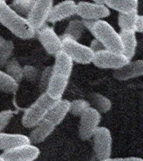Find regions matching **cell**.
<instances>
[{
	"mask_svg": "<svg viewBox=\"0 0 143 161\" xmlns=\"http://www.w3.org/2000/svg\"><path fill=\"white\" fill-rule=\"evenodd\" d=\"M0 24L20 39L28 40L36 36L35 30L27 19L13 10L5 0H0Z\"/></svg>",
	"mask_w": 143,
	"mask_h": 161,
	"instance_id": "6da1fadb",
	"label": "cell"
},
{
	"mask_svg": "<svg viewBox=\"0 0 143 161\" xmlns=\"http://www.w3.org/2000/svg\"><path fill=\"white\" fill-rule=\"evenodd\" d=\"M87 28L104 45L105 49L117 53H122V47L120 34L107 21L104 20L91 21L82 20Z\"/></svg>",
	"mask_w": 143,
	"mask_h": 161,
	"instance_id": "7a4b0ae2",
	"label": "cell"
},
{
	"mask_svg": "<svg viewBox=\"0 0 143 161\" xmlns=\"http://www.w3.org/2000/svg\"><path fill=\"white\" fill-rule=\"evenodd\" d=\"M60 38L63 51L72 58L74 63L82 65H87L92 63L94 53L89 46L63 34Z\"/></svg>",
	"mask_w": 143,
	"mask_h": 161,
	"instance_id": "3957f363",
	"label": "cell"
},
{
	"mask_svg": "<svg viewBox=\"0 0 143 161\" xmlns=\"http://www.w3.org/2000/svg\"><path fill=\"white\" fill-rule=\"evenodd\" d=\"M92 138L96 158L99 161H108L112 153V138L110 130L105 126H99Z\"/></svg>",
	"mask_w": 143,
	"mask_h": 161,
	"instance_id": "277c9868",
	"label": "cell"
},
{
	"mask_svg": "<svg viewBox=\"0 0 143 161\" xmlns=\"http://www.w3.org/2000/svg\"><path fill=\"white\" fill-rule=\"evenodd\" d=\"M78 126V135L83 141L91 139L97 129L100 126L101 119V113L89 107L80 116Z\"/></svg>",
	"mask_w": 143,
	"mask_h": 161,
	"instance_id": "5b68a950",
	"label": "cell"
},
{
	"mask_svg": "<svg viewBox=\"0 0 143 161\" xmlns=\"http://www.w3.org/2000/svg\"><path fill=\"white\" fill-rule=\"evenodd\" d=\"M130 61L122 53L105 49L94 53L92 63L97 68L116 70Z\"/></svg>",
	"mask_w": 143,
	"mask_h": 161,
	"instance_id": "8992f818",
	"label": "cell"
},
{
	"mask_svg": "<svg viewBox=\"0 0 143 161\" xmlns=\"http://www.w3.org/2000/svg\"><path fill=\"white\" fill-rule=\"evenodd\" d=\"M53 5V0H35L26 18L35 31L46 25Z\"/></svg>",
	"mask_w": 143,
	"mask_h": 161,
	"instance_id": "52a82bcc",
	"label": "cell"
},
{
	"mask_svg": "<svg viewBox=\"0 0 143 161\" xmlns=\"http://www.w3.org/2000/svg\"><path fill=\"white\" fill-rule=\"evenodd\" d=\"M110 14V8L105 4L89 1H80L77 3L76 15L82 20L91 21L104 20Z\"/></svg>",
	"mask_w": 143,
	"mask_h": 161,
	"instance_id": "ba28073f",
	"label": "cell"
},
{
	"mask_svg": "<svg viewBox=\"0 0 143 161\" xmlns=\"http://www.w3.org/2000/svg\"><path fill=\"white\" fill-rule=\"evenodd\" d=\"M36 36L46 52L52 56L62 50V43L54 29L47 24L36 31Z\"/></svg>",
	"mask_w": 143,
	"mask_h": 161,
	"instance_id": "9c48e42d",
	"label": "cell"
},
{
	"mask_svg": "<svg viewBox=\"0 0 143 161\" xmlns=\"http://www.w3.org/2000/svg\"><path fill=\"white\" fill-rule=\"evenodd\" d=\"M40 153L38 147L28 143L3 151L1 154L5 161H33L38 158Z\"/></svg>",
	"mask_w": 143,
	"mask_h": 161,
	"instance_id": "30bf717a",
	"label": "cell"
},
{
	"mask_svg": "<svg viewBox=\"0 0 143 161\" xmlns=\"http://www.w3.org/2000/svg\"><path fill=\"white\" fill-rule=\"evenodd\" d=\"M77 3L73 0H64L53 5L48 23L55 24L76 15Z\"/></svg>",
	"mask_w": 143,
	"mask_h": 161,
	"instance_id": "8fae6325",
	"label": "cell"
},
{
	"mask_svg": "<svg viewBox=\"0 0 143 161\" xmlns=\"http://www.w3.org/2000/svg\"><path fill=\"white\" fill-rule=\"evenodd\" d=\"M48 110L35 101L24 112L22 117V124L23 127L31 129L44 119Z\"/></svg>",
	"mask_w": 143,
	"mask_h": 161,
	"instance_id": "7c38bea8",
	"label": "cell"
},
{
	"mask_svg": "<svg viewBox=\"0 0 143 161\" xmlns=\"http://www.w3.org/2000/svg\"><path fill=\"white\" fill-rule=\"evenodd\" d=\"M143 75V59L130 61L114 70L113 76L119 81H126Z\"/></svg>",
	"mask_w": 143,
	"mask_h": 161,
	"instance_id": "4fadbf2b",
	"label": "cell"
},
{
	"mask_svg": "<svg viewBox=\"0 0 143 161\" xmlns=\"http://www.w3.org/2000/svg\"><path fill=\"white\" fill-rule=\"evenodd\" d=\"M56 126L45 118L38 125L33 127L28 138L30 143L36 146L44 142L55 130Z\"/></svg>",
	"mask_w": 143,
	"mask_h": 161,
	"instance_id": "5bb4252c",
	"label": "cell"
},
{
	"mask_svg": "<svg viewBox=\"0 0 143 161\" xmlns=\"http://www.w3.org/2000/svg\"><path fill=\"white\" fill-rule=\"evenodd\" d=\"M70 102L65 99H60L47 112L45 119L55 126L59 125L69 112Z\"/></svg>",
	"mask_w": 143,
	"mask_h": 161,
	"instance_id": "9a60e30c",
	"label": "cell"
},
{
	"mask_svg": "<svg viewBox=\"0 0 143 161\" xmlns=\"http://www.w3.org/2000/svg\"><path fill=\"white\" fill-rule=\"evenodd\" d=\"M69 79V78L66 76L53 73L46 93L55 100L62 99L68 86Z\"/></svg>",
	"mask_w": 143,
	"mask_h": 161,
	"instance_id": "2e32d148",
	"label": "cell"
},
{
	"mask_svg": "<svg viewBox=\"0 0 143 161\" xmlns=\"http://www.w3.org/2000/svg\"><path fill=\"white\" fill-rule=\"evenodd\" d=\"M30 143L28 136L20 134L0 133V150L6 151Z\"/></svg>",
	"mask_w": 143,
	"mask_h": 161,
	"instance_id": "e0dca14e",
	"label": "cell"
},
{
	"mask_svg": "<svg viewBox=\"0 0 143 161\" xmlns=\"http://www.w3.org/2000/svg\"><path fill=\"white\" fill-rule=\"evenodd\" d=\"M53 73L70 78L73 66V60L63 50L55 55Z\"/></svg>",
	"mask_w": 143,
	"mask_h": 161,
	"instance_id": "ac0fdd59",
	"label": "cell"
},
{
	"mask_svg": "<svg viewBox=\"0 0 143 161\" xmlns=\"http://www.w3.org/2000/svg\"><path fill=\"white\" fill-rule=\"evenodd\" d=\"M119 34L122 44V53L130 61L134 56L137 47L136 32L133 31H121Z\"/></svg>",
	"mask_w": 143,
	"mask_h": 161,
	"instance_id": "d6986e66",
	"label": "cell"
},
{
	"mask_svg": "<svg viewBox=\"0 0 143 161\" xmlns=\"http://www.w3.org/2000/svg\"><path fill=\"white\" fill-rule=\"evenodd\" d=\"M105 5L119 13H127L138 10V0H106Z\"/></svg>",
	"mask_w": 143,
	"mask_h": 161,
	"instance_id": "ffe728a7",
	"label": "cell"
},
{
	"mask_svg": "<svg viewBox=\"0 0 143 161\" xmlns=\"http://www.w3.org/2000/svg\"><path fill=\"white\" fill-rule=\"evenodd\" d=\"M88 101L91 107L101 114L109 112L112 107V103L110 99L100 93L91 94L89 96Z\"/></svg>",
	"mask_w": 143,
	"mask_h": 161,
	"instance_id": "44dd1931",
	"label": "cell"
},
{
	"mask_svg": "<svg viewBox=\"0 0 143 161\" xmlns=\"http://www.w3.org/2000/svg\"><path fill=\"white\" fill-rule=\"evenodd\" d=\"M138 15V10L127 13H119L118 15V25L121 31H135Z\"/></svg>",
	"mask_w": 143,
	"mask_h": 161,
	"instance_id": "7402d4cb",
	"label": "cell"
},
{
	"mask_svg": "<svg viewBox=\"0 0 143 161\" xmlns=\"http://www.w3.org/2000/svg\"><path fill=\"white\" fill-rule=\"evenodd\" d=\"M5 71L19 84L23 79V67L16 58H11L5 66Z\"/></svg>",
	"mask_w": 143,
	"mask_h": 161,
	"instance_id": "603a6c76",
	"label": "cell"
},
{
	"mask_svg": "<svg viewBox=\"0 0 143 161\" xmlns=\"http://www.w3.org/2000/svg\"><path fill=\"white\" fill-rule=\"evenodd\" d=\"M19 84L13 78L0 69V92L8 94L15 93L18 91Z\"/></svg>",
	"mask_w": 143,
	"mask_h": 161,
	"instance_id": "cb8c5ba5",
	"label": "cell"
},
{
	"mask_svg": "<svg viewBox=\"0 0 143 161\" xmlns=\"http://www.w3.org/2000/svg\"><path fill=\"white\" fill-rule=\"evenodd\" d=\"M85 26L82 20L74 19L68 23L63 35L68 36L72 39L78 41L83 34Z\"/></svg>",
	"mask_w": 143,
	"mask_h": 161,
	"instance_id": "d4e9b609",
	"label": "cell"
},
{
	"mask_svg": "<svg viewBox=\"0 0 143 161\" xmlns=\"http://www.w3.org/2000/svg\"><path fill=\"white\" fill-rule=\"evenodd\" d=\"M35 0H12L11 8L20 15L27 18Z\"/></svg>",
	"mask_w": 143,
	"mask_h": 161,
	"instance_id": "484cf974",
	"label": "cell"
},
{
	"mask_svg": "<svg viewBox=\"0 0 143 161\" xmlns=\"http://www.w3.org/2000/svg\"><path fill=\"white\" fill-rule=\"evenodd\" d=\"M15 46L11 40H6L0 47V69L5 68L8 61L12 58Z\"/></svg>",
	"mask_w": 143,
	"mask_h": 161,
	"instance_id": "4316f807",
	"label": "cell"
},
{
	"mask_svg": "<svg viewBox=\"0 0 143 161\" xmlns=\"http://www.w3.org/2000/svg\"><path fill=\"white\" fill-rule=\"evenodd\" d=\"M91 107L89 102L84 99H75L70 102L69 113L75 117H80Z\"/></svg>",
	"mask_w": 143,
	"mask_h": 161,
	"instance_id": "83f0119b",
	"label": "cell"
},
{
	"mask_svg": "<svg viewBox=\"0 0 143 161\" xmlns=\"http://www.w3.org/2000/svg\"><path fill=\"white\" fill-rule=\"evenodd\" d=\"M53 74V66H50L45 68L42 71L41 75H40L39 79V89L40 93H44L47 91L48 86L49 85Z\"/></svg>",
	"mask_w": 143,
	"mask_h": 161,
	"instance_id": "f1b7e54d",
	"label": "cell"
},
{
	"mask_svg": "<svg viewBox=\"0 0 143 161\" xmlns=\"http://www.w3.org/2000/svg\"><path fill=\"white\" fill-rule=\"evenodd\" d=\"M23 79L30 83H34L39 79V70L31 65H25L23 67Z\"/></svg>",
	"mask_w": 143,
	"mask_h": 161,
	"instance_id": "f546056e",
	"label": "cell"
},
{
	"mask_svg": "<svg viewBox=\"0 0 143 161\" xmlns=\"http://www.w3.org/2000/svg\"><path fill=\"white\" fill-rule=\"evenodd\" d=\"M14 112L11 109H6L0 112V133L8 126L13 119Z\"/></svg>",
	"mask_w": 143,
	"mask_h": 161,
	"instance_id": "4dcf8cb0",
	"label": "cell"
},
{
	"mask_svg": "<svg viewBox=\"0 0 143 161\" xmlns=\"http://www.w3.org/2000/svg\"><path fill=\"white\" fill-rule=\"evenodd\" d=\"M57 101L58 100H55L52 98H51L46 92H44L43 93H40V96L37 98L35 101L39 103V104H41L48 110H49Z\"/></svg>",
	"mask_w": 143,
	"mask_h": 161,
	"instance_id": "1f68e13d",
	"label": "cell"
},
{
	"mask_svg": "<svg viewBox=\"0 0 143 161\" xmlns=\"http://www.w3.org/2000/svg\"><path fill=\"white\" fill-rule=\"evenodd\" d=\"M89 47L94 53L105 49L104 45L96 38H94L91 41Z\"/></svg>",
	"mask_w": 143,
	"mask_h": 161,
	"instance_id": "d6a6232c",
	"label": "cell"
},
{
	"mask_svg": "<svg viewBox=\"0 0 143 161\" xmlns=\"http://www.w3.org/2000/svg\"><path fill=\"white\" fill-rule=\"evenodd\" d=\"M135 31L136 33H143V15L138 14L136 21Z\"/></svg>",
	"mask_w": 143,
	"mask_h": 161,
	"instance_id": "836d02e7",
	"label": "cell"
},
{
	"mask_svg": "<svg viewBox=\"0 0 143 161\" xmlns=\"http://www.w3.org/2000/svg\"><path fill=\"white\" fill-rule=\"evenodd\" d=\"M143 161V159L140 157H126L123 158V161Z\"/></svg>",
	"mask_w": 143,
	"mask_h": 161,
	"instance_id": "e575fe53",
	"label": "cell"
},
{
	"mask_svg": "<svg viewBox=\"0 0 143 161\" xmlns=\"http://www.w3.org/2000/svg\"><path fill=\"white\" fill-rule=\"evenodd\" d=\"M91 1H92V2H94V3L105 4L106 0H91Z\"/></svg>",
	"mask_w": 143,
	"mask_h": 161,
	"instance_id": "d590c367",
	"label": "cell"
},
{
	"mask_svg": "<svg viewBox=\"0 0 143 161\" xmlns=\"http://www.w3.org/2000/svg\"><path fill=\"white\" fill-rule=\"evenodd\" d=\"M6 39L2 36L0 35V47L3 46V44L5 42Z\"/></svg>",
	"mask_w": 143,
	"mask_h": 161,
	"instance_id": "8d00e7d4",
	"label": "cell"
},
{
	"mask_svg": "<svg viewBox=\"0 0 143 161\" xmlns=\"http://www.w3.org/2000/svg\"><path fill=\"white\" fill-rule=\"evenodd\" d=\"M0 161H5L2 154H0Z\"/></svg>",
	"mask_w": 143,
	"mask_h": 161,
	"instance_id": "74e56055",
	"label": "cell"
}]
</instances>
